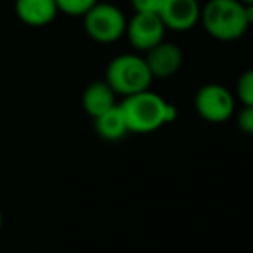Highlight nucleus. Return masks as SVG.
<instances>
[{"instance_id":"f257e3e1","label":"nucleus","mask_w":253,"mask_h":253,"mask_svg":"<svg viewBox=\"0 0 253 253\" xmlns=\"http://www.w3.org/2000/svg\"><path fill=\"white\" fill-rule=\"evenodd\" d=\"M119 107L129 133H153L164 124L176 121L177 117V107L150 91V88L124 97Z\"/></svg>"},{"instance_id":"f03ea898","label":"nucleus","mask_w":253,"mask_h":253,"mask_svg":"<svg viewBox=\"0 0 253 253\" xmlns=\"http://www.w3.org/2000/svg\"><path fill=\"white\" fill-rule=\"evenodd\" d=\"M200 21L203 30L219 42L238 40L250 28L241 0H209L200 12Z\"/></svg>"},{"instance_id":"7ed1b4c3","label":"nucleus","mask_w":253,"mask_h":253,"mask_svg":"<svg viewBox=\"0 0 253 253\" xmlns=\"http://www.w3.org/2000/svg\"><path fill=\"white\" fill-rule=\"evenodd\" d=\"M105 81L116 95L129 97L138 91L148 90L153 76L147 66L145 57L136 53H121L114 57L105 69Z\"/></svg>"},{"instance_id":"20e7f679","label":"nucleus","mask_w":253,"mask_h":253,"mask_svg":"<svg viewBox=\"0 0 253 253\" xmlns=\"http://www.w3.org/2000/svg\"><path fill=\"white\" fill-rule=\"evenodd\" d=\"M126 16L112 2H97L83 16L86 35L98 43H114L124 37Z\"/></svg>"},{"instance_id":"39448f33","label":"nucleus","mask_w":253,"mask_h":253,"mask_svg":"<svg viewBox=\"0 0 253 253\" xmlns=\"http://www.w3.org/2000/svg\"><path fill=\"white\" fill-rule=\"evenodd\" d=\"M195 110L207 123H226L234 112V97L224 84L207 83L195 95Z\"/></svg>"},{"instance_id":"423d86ee","label":"nucleus","mask_w":253,"mask_h":253,"mask_svg":"<svg viewBox=\"0 0 253 253\" xmlns=\"http://www.w3.org/2000/svg\"><path fill=\"white\" fill-rule=\"evenodd\" d=\"M124 35L127 37V42L133 48L140 52H148L164 40L166 26L159 14L134 12V16L126 23Z\"/></svg>"},{"instance_id":"0eeeda50","label":"nucleus","mask_w":253,"mask_h":253,"mask_svg":"<svg viewBox=\"0 0 253 253\" xmlns=\"http://www.w3.org/2000/svg\"><path fill=\"white\" fill-rule=\"evenodd\" d=\"M202 7L198 0H162L159 16L166 30L177 33L193 30L200 21Z\"/></svg>"},{"instance_id":"6e6552de","label":"nucleus","mask_w":253,"mask_h":253,"mask_svg":"<svg viewBox=\"0 0 253 253\" xmlns=\"http://www.w3.org/2000/svg\"><path fill=\"white\" fill-rule=\"evenodd\" d=\"M147 66L150 69L153 80L160 78V80H166L170 78L181 69V64H183V50L177 47L176 43H170V42H160L155 47H152L147 52Z\"/></svg>"},{"instance_id":"1a4fd4ad","label":"nucleus","mask_w":253,"mask_h":253,"mask_svg":"<svg viewBox=\"0 0 253 253\" xmlns=\"http://www.w3.org/2000/svg\"><path fill=\"white\" fill-rule=\"evenodd\" d=\"M14 10L21 23L33 28L47 26L59 14L55 0H16Z\"/></svg>"},{"instance_id":"9d476101","label":"nucleus","mask_w":253,"mask_h":253,"mask_svg":"<svg viewBox=\"0 0 253 253\" xmlns=\"http://www.w3.org/2000/svg\"><path fill=\"white\" fill-rule=\"evenodd\" d=\"M116 97H117L116 91L110 88V84L105 80H98L84 88L81 103H83L84 112L95 119L100 114L112 109L114 105H117Z\"/></svg>"},{"instance_id":"9b49d317","label":"nucleus","mask_w":253,"mask_h":253,"mask_svg":"<svg viewBox=\"0 0 253 253\" xmlns=\"http://www.w3.org/2000/svg\"><path fill=\"white\" fill-rule=\"evenodd\" d=\"M93 124H95V131H97L98 136L107 141L123 140V138L129 133L119 103L114 105L112 109H109L107 112L100 114L98 117H95Z\"/></svg>"},{"instance_id":"f8f14e48","label":"nucleus","mask_w":253,"mask_h":253,"mask_svg":"<svg viewBox=\"0 0 253 253\" xmlns=\"http://www.w3.org/2000/svg\"><path fill=\"white\" fill-rule=\"evenodd\" d=\"M98 0H55L59 12L73 17H83Z\"/></svg>"},{"instance_id":"ddd939ff","label":"nucleus","mask_w":253,"mask_h":253,"mask_svg":"<svg viewBox=\"0 0 253 253\" xmlns=\"http://www.w3.org/2000/svg\"><path fill=\"white\" fill-rule=\"evenodd\" d=\"M236 95L243 105H253V69H248L238 78Z\"/></svg>"},{"instance_id":"4468645a","label":"nucleus","mask_w":253,"mask_h":253,"mask_svg":"<svg viewBox=\"0 0 253 253\" xmlns=\"http://www.w3.org/2000/svg\"><path fill=\"white\" fill-rule=\"evenodd\" d=\"M238 127L243 133L253 134V105H245L243 109L238 112Z\"/></svg>"},{"instance_id":"2eb2a0df","label":"nucleus","mask_w":253,"mask_h":253,"mask_svg":"<svg viewBox=\"0 0 253 253\" xmlns=\"http://www.w3.org/2000/svg\"><path fill=\"white\" fill-rule=\"evenodd\" d=\"M162 0H131V7L134 12H153L159 14Z\"/></svg>"},{"instance_id":"dca6fc26","label":"nucleus","mask_w":253,"mask_h":253,"mask_svg":"<svg viewBox=\"0 0 253 253\" xmlns=\"http://www.w3.org/2000/svg\"><path fill=\"white\" fill-rule=\"evenodd\" d=\"M245 17H247L248 26L253 24V3H245Z\"/></svg>"},{"instance_id":"f3484780","label":"nucleus","mask_w":253,"mask_h":253,"mask_svg":"<svg viewBox=\"0 0 253 253\" xmlns=\"http://www.w3.org/2000/svg\"><path fill=\"white\" fill-rule=\"evenodd\" d=\"M2 226H3V213H2V210H0V231H2Z\"/></svg>"},{"instance_id":"a211bd4d","label":"nucleus","mask_w":253,"mask_h":253,"mask_svg":"<svg viewBox=\"0 0 253 253\" xmlns=\"http://www.w3.org/2000/svg\"><path fill=\"white\" fill-rule=\"evenodd\" d=\"M243 3H253V0H241Z\"/></svg>"}]
</instances>
